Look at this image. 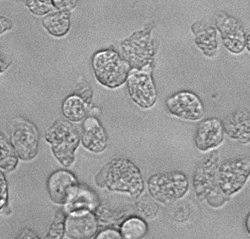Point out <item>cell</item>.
<instances>
[{"label": "cell", "mask_w": 250, "mask_h": 239, "mask_svg": "<svg viewBox=\"0 0 250 239\" xmlns=\"http://www.w3.org/2000/svg\"><path fill=\"white\" fill-rule=\"evenodd\" d=\"M96 182L102 188L128 193L134 198L141 196L144 190L141 170L126 158H117L110 161L99 172Z\"/></svg>", "instance_id": "1"}, {"label": "cell", "mask_w": 250, "mask_h": 239, "mask_svg": "<svg viewBox=\"0 0 250 239\" xmlns=\"http://www.w3.org/2000/svg\"><path fill=\"white\" fill-rule=\"evenodd\" d=\"M250 174L249 157L241 156L227 159L218 167L214 186L208 196L210 202L218 195L228 199L244 186Z\"/></svg>", "instance_id": "2"}, {"label": "cell", "mask_w": 250, "mask_h": 239, "mask_svg": "<svg viewBox=\"0 0 250 239\" xmlns=\"http://www.w3.org/2000/svg\"><path fill=\"white\" fill-rule=\"evenodd\" d=\"M45 139L51 144L54 156L64 167L74 162L75 151L81 137L78 129L68 120H56L45 133Z\"/></svg>", "instance_id": "3"}, {"label": "cell", "mask_w": 250, "mask_h": 239, "mask_svg": "<svg viewBox=\"0 0 250 239\" xmlns=\"http://www.w3.org/2000/svg\"><path fill=\"white\" fill-rule=\"evenodd\" d=\"M95 77L101 85L115 89L127 81L130 65L119 53L111 49L99 51L92 60Z\"/></svg>", "instance_id": "4"}, {"label": "cell", "mask_w": 250, "mask_h": 239, "mask_svg": "<svg viewBox=\"0 0 250 239\" xmlns=\"http://www.w3.org/2000/svg\"><path fill=\"white\" fill-rule=\"evenodd\" d=\"M147 187L155 199L169 205L185 196L188 191L189 182L182 172H164L150 176Z\"/></svg>", "instance_id": "5"}, {"label": "cell", "mask_w": 250, "mask_h": 239, "mask_svg": "<svg viewBox=\"0 0 250 239\" xmlns=\"http://www.w3.org/2000/svg\"><path fill=\"white\" fill-rule=\"evenodd\" d=\"M10 132V144L18 158L25 161L35 158L40 142L36 127L26 118L17 117L11 123Z\"/></svg>", "instance_id": "6"}, {"label": "cell", "mask_w": 250, "mask_h": 239, "mask_svg": "<svg viewBox=\"0 0 250 239\" xmlns=\"http://www.w3.org/2000/svg\"><path fill=\"white\" fill-rule=\"evenodd\" d=\"M126 81L129 95L138 106L148 109L156 104L157 90L150 71L131 70Z\"/></svg>", "instance_id": "7"}, {"label": "cell", "mask_w": 250, "mask_h": 239, "mask_svg": "<svg viewBox=\"0 0 250 239\" xmlns=\"http://www.w3.org/2000/svg\"><path fill=\"white\" fill-rule=\"evenodd\" d=\"M168 110L175 117L188 121H198L204 115V106L199 97L193 92L181 91L167 99Z\"/></svg>", "instance_id": "8"}, {"label": "cell", "mask_w": 250, "mask_h": 239, "mask_svg": "<svg viewBox=\"0 0 250 239\" xmlns=\"http://www.w3.org/2000/svg\"><path fill=\"white\" fill-rule=\"evenodd\" d=\"M80 183L75 176L65 170L54 172L47 182V189L51 201L66 205L77 193Z\"/></svg>", "instance_id": "9"}, {"label": "cell", "mask_w": 250, "mask_h": 239, "mask_svg": "<svg viewBox=\"0 0 250 239\" xmlns=\"http://www.w3.org/2000/svg\"><path fill=\"white\" fill-rule=\"evenodd\" d=\"M215 25L221 34L224 46L230 52L240 54L244 51L247 37L238 19L226 13H219L215 17Z\"/></svg>", "instance_id": "10"}, {"label": "cell", "mask_w": 250, "mask_h": 239, "mask_svg": "<svg viewBox=\"0 0 250 239\" xmlns=\"http://www.w3.org/2000/svg\"><path fill=\"white\" fill-rule=\"evenodd\" d=\"M98 230V221L90 211L71 213L66 218L65 232L70 239H91Z\"/></svg>", "instance_id": "11"}, {"label": "cell", "mask_w": 250, "mask_h": 239, "mask_svg": "<svg viewBox=\"0 0 250 239\" xmlns=\"http://www.w3.org/2000/svg\"><path fill=\"white\" fill-rule=\"evenodd\" d=\"M223 122L217 118H208L200 123L196 131L195 143L201 152L214 149L223 143Z\"/></svg>", "instance_id": "12"}, {"label": "cell", "mask_w": 250, "mask_h": 239, "mask_svg": "<svg viewBox=\"0 0 250 239\" xmlns=\"http://www.w3.org/2000/svg\"><path fill=\"white\" fill-rule=\"evenodd\" d=\"M107 135L98 118L88 117L84 120L82 141L86 150L94 153H101L106 149Z\"/></svg>", "instance_id": "13"}, {"label": "cell", "mask_w": 250, "mask_h": 239, "mask_svg": "<svg viewBox=\"0 0 250 239\" xmlns=\"http://www.w3.org/2000/svg\"><path fill=\"white\" fill-rule=\"evenodd\" d=\"M224 132L232 139L243 143L250 141V113L244 109H239L225 118L223 123Z\"/></svg>", "instance_id": "14"}, {"label": "cell", "mask_w": 250, "mask_h": 239, "mask_svg": "<svg viewBox=\"0 0 250 239\" xmlns=\"http://www.w3.org/2000/svg\"><path fill=\"white\" fill-rule=\"evenodd\" d=\"M195 36V43L205 55L209 58L216 55L218 49L217 32L214 27L204 22H196L191 25Z\"/></svg>", "instance_id": "15"}, {"label": "cell", "mask_w": 250, "mask_h": 239, "mask_svg": "<svg viewBox=\"0 0 250 239\" xmlns=\"http://www.w3.org/2000/svg\"><path fill=\"white\" fill-rule=\"evenodd\" d=\"M217 169L218 165H217L216 159L210 158L203 163L199 169L197 170L194 182L200 180L194 184L197 195L208 197L214 186Z\"/></svg>", "instance_id": "16"}, {"label": "cell", "mask_w": 250, "mask_h": 239, "mask_svg": "<svg viewBox=\"0 0 250 239\" xmlns=\"http://www.w3.org/2000/svg\"><path fill=\"white\" fill-rule=\"evenodd\" d=\"M71 14V11L69 10L49 13L42 19L43 27L54 37H64L70 30Z\"/></svg>", "instance_id": "17"}, {"label": "cell", "mask_w": 250, "mask_h": 239, "mask_svg": "<svg viewBox=\"0 0 250 239\" xmlns=\"http://www.w3.org/2000/svg\"><path fill=\"white\" fill-rule=\"evenodd\" d=\"M98 199L93 191L89 187L80 184L77 193L66 206L70 213L79 211H92L98 207Z\"/></svg>", "instance_id": "18"}, {"label": "cell", "mask_w": 250, "mask_h": 239, "mask_svg": "<svg viewBox=\"0 0 250 239\" xmlns=\"http://www.w3.org/2000/svg\"><path fill=\"white\" fill-rule=\"evenodd\" d=\"M89 107L79 97L73 94L66 97L62 101V115L71 122H78L87 117Z\"/></svg>", "instance_id": "19"}, {"label": "cell", "mask_w": 250, "mask_h": 239, "mask_svg": "<svg viewBox=\"0 0 250 239\" xmlns=\"http://www.w3.org/2000/svg\"><path fill=\"white\" fill-rule=\"evenodd\" d=\"M19 158L5 135L0 132V168L6 172H12L18 165Z\"/></svg>", "instance_id": "20"}, {"label": "cell", "mask_w": 250, "mask_h": 239, "mask_svg": "<svg viewBox=\"0 0 250 239\" xmlns=\"http://www.w3.org/2000/svg\"><path fill=\"white\" fill-rule=\"evenodd\" d=\"M147 227L146 223L137 218L127 219L121 227L123 239H142L145 237Z\"/></svg>", "instance_id": "21"}, {"label": "cell", "mask_w": 250, "mask_h": 239, "mask_svg": "<svg viewBox=\"0 0 250 239\" xmlns=\"http://www.w3.org/2000/svg\"><path fill=\"white\" fill-rule=\"evenodd\" d=\"M65 219L64 211L58 210L44 239H62L65 233Z\"/></svg>", "instance_id": "22"}, {"label": "cell", "mask_w": 250, "mask_h": 239, "mask_svg": "<svg viewBox=\"0 0 250 239\" xmlns=\"http://www.w3.org/2000/svg\"><path fill=\"white\" fill-rule=\"evenodd\" d=\"M24 4L31 11L32 14L38 16H44L49 14L53 10V6L51 1H40V0H29L24 1Z\"/></svg>", "instance_id": "23"}, {"label": "cell", "mask_w": 250, "mask_h": 239, "mask_svg": "<svg viewBox=\"0 0 250 239\" xmlns=\"http://www.w3.org/2000/svg\"><path fill=\"white\" fill-rule=\"evenodd\" d=\"M74 94L82 99L88 106H89L92 102L93 93L90 86L87 83H79L75 88Z\"/></svg>", "instance_id": "24"}, {"label": "cell", "mask_w": 250, "mask_h": 239, "mask_svg": "<svg viewBox=\"0 0 250 239\" xmlns=\"http://www.w3.org/2000/svg\"><path fill=\"white\" fill-rule=\"evenodd\" d=\"M8 199V187L5 176L0 171V211L7 204Z\"/></svg>", "instance_id": "25"}, {"label": "cell", "mask_w": 250, "mask_h": 239, "mask_svg": "<svg viewBox=\"0 0 250 239\" xmlns=\"http://www.w3.org/2000/svg\"><path fill=\"white\" fill-rule=\"evenodd\" d=\"M51 3L54 8L58 10L72 11L78 3L77 0H64V1H57L52 0Z\"/></svg>", "instance_id": "26"}, {"label": "cell", "mask_w": 250, "mask_h": 239, "mask_svg": "<svg viewBox=\"0 0 250 239\" xmlns=\"http://www.w3.org/2000/svg\"><path fill=\"white\" fill-rule=\"evenodd\" d=\"M14 26V22L10 17L0 15V35L10 31Z\"/></svg>", "instance_id": "27"}, {"label": "cell", "mask_w": 250, "mask_h": 239, "mask_svg": "<svg viewBox=\"0 0 250 239\" xmlns=\"http://www.w3.org/2000/svg\"><path fill=\"white\" fill-rule=\"evenodd\" d=\"M96 239H123V238L116 230L107 229L100 232Z\"/></svg>", "instance_id": "28"}, {"label": "cell", "mask_w": 250, "mask_h": 239, "mask_svg": "<svg viewBox=\"0 0 250 239\" xmlns=\"http://www.w3.org/2000/svg\"><path fill=\"white\" fill-rule=\"evenodd\" d=\"M16 239H40V238L34 230L25 228L21 230Z\"/></svg>", "instance_id": "29"}, {"label": "cell", "mask_w": 250, "mask_h": 239, "mask_svg": "<svg viewBox=\"0 0 250 239\" xmlns=\"http://www.w3.org/2000/svg\"><path fill=\"white\" fill-rule=\"evenodd\" d=\"M11 64L12 61L9 58L0 50V74L5 72L9 67Z\"/></svg>", "instance_id": "30"}]
</instances>
